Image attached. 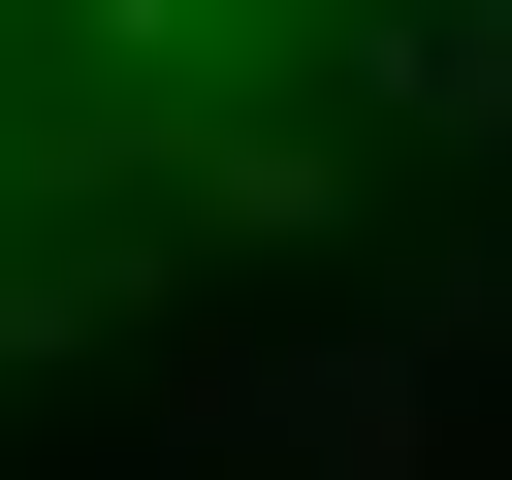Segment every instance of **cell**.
I'll list each match as a JSON object with an SVG mask.
<instances>
[{"instance_id":"cell-1","label":"cell","mask_w":512,"mask_h":480,"mask_svg":"<svg viewBox=\"0 0 512 480\" xmlns=\"http://www.w3.org/2000/svg\"><path fill=\"white\" fill-rule=\"evenodd\" d=\"M512 96V0H0V320Z\"/></svg>"}]
</instances>
